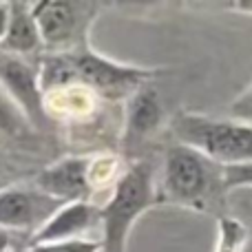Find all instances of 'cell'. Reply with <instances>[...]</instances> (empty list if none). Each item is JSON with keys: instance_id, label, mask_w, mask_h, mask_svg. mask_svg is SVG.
Wrapping results in <instances>:
<instances>
[{"instance_id": "obj_1", "label": "cell", "mask_w": 252, "mask_h": 252, "mask_svg": "<svg viewBox=\"0 0 252 252\" xmlns=\"http://www.w3.org/2000/svg\"><path fill=\"white\" fill-rule=\"evenodd\" d=\"M38 75L44 95L66 84H80L100 100L126 102L139 87L159 75V71L122 64L95 53L91 47H82L69 53H47L38 64Z\"/></svg>"}, {"instance_id": "obj_2", "label": "cell", "mask_w": 252, "mask_h": 252, "mask_svg": "<svg viewBox=\"0 0 252 252\" xmlns=\"http://www.w3.org/2000/svg\"><path fill=\"white\" fill-rule=\"evenodd\" d=\"M159 201L192 213L226 215V168L204 153L184 144L166 148L161 159V177L157 184Z\"/></svg>"}, {"instance_id": "obj_3", "label": "cell", "mask_w": 252, "mask_h": 252, "mask_svg": "<svg viewBox=\"0 0 252 252\" xmlns=\"http://www.w3.org/2000/svg\"><path fill=\"white\" fill-rule=\"evenodd\" d=\"M159 201L155 166L137 159L120 175L113 195L102 208V252H126L135 221Z\"/></svg>"}, {"instance_id": "obj_4", "label": "cell", "mask_w": 252, "mask_h": 252, "mask_svg": "<svg viewBox=\"0 0 252 252\" xmlns=\"http://www.w3.org/2000/svg\"><path fill=\"white\" fill-rule=\"evenodd\" d=\"M170 130L177 144L204 153L223 168L252 161V124L248 122L182 111L173 118Z\"/></svg>"}, {"instance_id": "obj_5", "label": "cell", "mask_w": 252, "mask_h": 252, "mask_svg": "<svg viewBox=\"0 0 252 252\" xmlns=\"http://www.w3.org/2000/svg\"><path fill=\"white\" fill-rule=\"evenodd\" d=\"M97 2L40 0L33 4L42 44L49 53H69L89 47V29L97 18Z\"/></svg>"}, {"instance_id": "obj_6", "label": "cell", "mask_w": 252, "mask_h": 252, "mask_svg": "<svg viewBox=\"0 0 252 252\" xmlns=\"http://www.w3.org/2000/svg\"><path fill=\"white\" fill-rule=\"evenodd\" d=\"M64 201L47 195L38 186H9L0 190V228L29 232V239L44 226Z\"/></svg>"}, {"instance_id": "obj_7", "label": "cell", "mask_w": 252, "mask_h": 252, "mask_svg": "<svg viewBox=\"0 0 252 252\" xmlns=\"http://www.w3.org/2000/svg\"><path fill=\"white\" fill-rule=\"evenodd\" d=\"M0 84L27 120L38 126L49 124L44 91L40 87V75L35 66H31L22 58L0 53Z\"/></svg>"}, {"instance_id": "obj_8", "label": "cell", "mask_w": 252, "mask_h": 252, "mask_svg": "<svg viewBox=\"0 0 252 252\" xmlns=\"http://www.w3.org/2000/svg\"><path fill=\"white\" fill-rule=\"evenodd\" d=\"M91 155H69L58 159L56 164L47 166L35 177V186L47 195L75 204V201H89L93 195L91 182H89V168H91Z\"/></svg>"}, {"instance_id": "obj_9", "label": "cell", "mask_w": 252, "mask_h": 252, "mask_svg": "<svg viewBox=\"0 0 252 252\" xmlns=\"http://www.w3.org/2000/svg\"><path fill=\"white\" fill-rule=\"evenodd\" d=\"M95 226H102V208L91 201H75L66 204L44 223L38 232L29 239L27 246L40 244H60V241L84 239L89 230Z\"/></svg>"}, {"instance_id": "obj_10", "label": "cell", "mask_w": 252, "mask_h": 252, "mask_svg": "<svg viewBox=\"0 0 252 252\" xmlns=\"http://www.w3.org/2000/svg\"><path fill=\"white\" fill-rule=\"evenodd\" d=\"M164 122V104L159 93L151 82L139 87L126 100L124 111V139L128 146L142 144L146 137L155 135Z\"/></svg>"}, {"instance_id": "obj_11", "label": "cell", "mask_w": 252, "mask_h": 252, "mask_svg": "<svg viewBox=\"0 0 252 252\" xmlns=\"http://www.w3.org/2000/svg\"><path fill=\"white\" fill-rule=\"evenodd\" d=\"M11 16H9V29L0 44V53L7 56H33L44 47L40 35L38 22L33 18V4L29 2H9Z\"/></svg>"}, {"instance_id": "obj_12", "label": "cell", "mask_w": 252, "mask_h": 252, "mask_svg": "<svg viewBox=\"0 0 252 252\" xmlns=\"http://www.w3.org/2000/svg\"><path fill=\"white\" fill-rule=\"evenodd\" d=\"M95 100L100 97L91 93L89 89L80 87V84H66V87L53 89L44 95V104H47V113L51 115H62V118H87L93 113Z\"/></svg>"}, {"instance_id": "obj_13", "label": "cell", "mask_w": 252, "mask_h": 252, "mask_svg": "<svg viewBox=\"0 0 252 252\" xmlns=\"http://www.w3.org/2000/svg\"><path fill=\"white\" fill-rule=\"evenodd\" d=\"M248 237H250V230L244 221L223 215V217L217 219V241H215V252H246Z\"/></svg>"}, {"instance_id": "obj_14", "label": "cell", "mask_w": 252, "mask_h": 252, "mask_svg": "<svg viewBox=\"0 0 252 252\" xmlns=\"http://www.w3.org/2000/svg\"><path fill=\"white\" fill-rule=\"evenodd\" d=\"M11 252H102L100 241L89 239H73V241H60V244H40V246H25Z\"/></svg>"}, {"instance_id": "obj_15", "label": "cell", "mask_w": 252, "mask_h": 252, "mask_svg": "<svg viewBox=\"0 0 252 252\" xmlns=\"http://www.w3.org/2000/svg\"><path fill=\"white\" fill-rule=\"evenodd\" d=\"M115 175H118V159H115L113 155L93 157L91 168H89V182H91L93 190H97L100 186H106L109 182H113Z\"/></svg>"}, {"instance_id": "obj_16", "label": "cell", "mask_w": 252, "mask_h": 252, "mask_svg": "<svg viewBox=\"0 0 252 252\" xmlns=\"http://www.w3.org/2000/svg\"><path fill=\"white\" fill-rule=\"evenodd\" d=\"M226 186L228 190L235 188H252V161L239 166H226Z\"/></svg>"}, {"instance_id": "obj_17", "label": "cell", "mask_w": 252, "mask_h": 252, "mask_svg": "<svg viewBox=\"0 0 252 252\" xmlns=\"http://www.w3.org/2000/svg\"><path fill=\"white\" fill-rule=\"evenodd\" d=\"M228 111H230V118L252 124V82L237 100H232V104Z\"/></svg>"}, {"instance_id": "obj_18", "label": "cell", "mask_w": 252, "mask_h": 252, "mask_svg": "<svg viewBox=\"0 0 252 252\" xmlns=\"http://www.w3.org/2000/svg\"><path fill=\"white\" fill-rule=\"evenodd\" d=\"M9 16H11V7H9V2H0V44H2L4 35H7Z\"/></svg>"}, {"instance_id": "obj_19", "label": "cell", "mask_w": 252, "mask_h": 252, "mask_svg": "<svg viewBox=\"0 0 252 252\" xmlns=\"http://www.w3.org/2000/svg\"><path fill=\"white\" fill-rule=\"evenodd\" d=\"M11 235H9V230H4V228H0V252H11Z\"/></svg>"}, {"instance_id": "obj_20", "label": "cell", "mask_w": 252, "mask_h": 252, "mask_svg": "<svg viewBox=\"0 0 252 252\" xmlns=\"http://www.w3.org/2000/svg\"><path fill=\"white\" fill-rule=\"evenodd\" d=\"M232 7L235 9H246L244 13H252V2H235Z\"/></svg>"}]
</instances>
